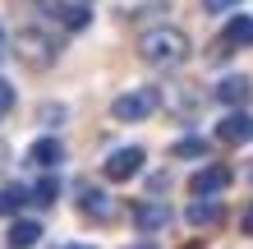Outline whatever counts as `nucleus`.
I'll use <instances>...</instances> for the list:
<instances>
[{
  "instance_id": "obj_9",
  "label": "nucleus",
  "mask_w": 253,
  "mask_h": 249,
  "mask_svg": "<svg viewBox=\"0 0 253 249\" xmlns=\"http://www.w3.org/2000/svg\"><path fill=\"white\" fill-rule=\"evenodd\" d=\"M184 222H189L193 231H212V226L226 222V208H221L216 199H193V203H189V212H184Z\"/></svg>"
},
{
  "instance_id": "obj_17",
  "label": "nucleus",
  "mask_w": 253,
  "mask_h": 249,
  "mask_svg": "<svg viewBox=\"0 0 253 249\" xmlns=\"http://www.w3.org/2000/svg\"><path fill=\"white\" fill-rule=\"evenodd\" d=\"M175 157H189V162H193V157H207V143L203 139H180V143H175Z\"/></svg>"
},
{
  "instance_id": "obj_23",
  "label": "nucleus",
  "mask_w": 253,
  "mask_h": 249,
  "mask_svg": "<svg viewBox=\"0 0 253 249\" xmlns=\"http://www.w3.org/2000/svg\"><path fill=\"white\" fill-rule=\"evenodd\" d=\"M0 60H5V37H0Z\"/></svg>"
},
{
  "instance_id": "obj_14",
  "label": "nucleus",
  "mask_w": 253,
  "mask_h": 249,
  "mask_svg": "<svg viewBox=\"0 0 253 249\" xmlns=\"http://www.w3.org/2000/svg\"><path fill=\"white\" fill-rule=\"evenodd\" d=\"M79 208H83V217L106 222V217H111V199L101 194V189H83V194H79Z\"/></svg>"
},
{
  "instance_id": "obj_19",
  "label": "nucleus",
  "mask_w": 253,
  "mask_h": 249,
  "mask_svg": "<svg viewBox=\"0 0 253 249\" xmlns=\"http://www.w3.org/2000/svg\"><path fill=\"white\" fill-rule=\"evenodd\" d=\"M244 0H203V9L207 14H221V9H240Z\"/></svg>"
},
{
  "instance_id": "obj_7",
  "label": "nucleus",
  "mask_w": 253,
  "mask_h": 249,
  "mask_svg": "<svg viewBox=\"0 0 253 249\" xmlns=\"http://www.w3.org/2000/svg\"><path fill=\"white\" fill-rule=\"evenodd\" d=\"M216 139H221V143H230V148H240L244 139H253V115H244V106H230V111H226V120L216 125Z\"/></svg>"
},
{
  "instance_id": "obj_18",
  "label": "nucleus",
  "mask_w": 253,
  "mask_h": 249,
  "mask_svg": "<svg viewBox=\"0 0 253 249\" xmlns=\"http://www.w3.org/2000/svg\"><path fill=\"white\" fill-rule=\"evenodd\" d=\"M9 111H14V83H9V79H0V120H5Z\"/></svg>"
},
{
  "instance_id": "obj_10",
  "label": "nucleus",
  "mask_w": 253,
  "mask_h": 249,
  "mask_svg": "<svg viewBox=\"0 0 253 249\" xmlns=\"http://www.w3.org/2000/svg\"><path fill=\"white\" fill-rule=\"evenodd\" d=\"M42 240V222H33V217H14L9 231H5V245L9 249H33Z\"/></svg>"
},
{
  "instance_id": "obj_25",
  "label": "nucleus",
  "mask_w": 253,
  "mask_h": 249,
  "mask_svg": "<svg viewBox=\"0 0 253 249\" xmlns=\"http://www.w3.org/2000/svg\"><path fill=\"white\" fill-rule=\"evenodd\" d=\"M42 5H46V0H42Z\"/></svg>"
},
{
  "instance_id": "obj_20",
  "label": "nucleus",
  "mask_w": 253,
  "mask_h": 249,
  "mask_svg": "<svg viewBox=\"0 0 253 249\" xmlns=\"http://www.w3.org/2000/svg\"><path fill=\"white\" fill-rule=\"evenodd\" d=\"M60 115H65V106H55V111L46 106V111H42V120H46V125H60Z\"/></svg>"
},
{
  "instance_id": "obj_2",
  "label": "nucleus",
  "mask_w": 253,
  "mask_h": 249,
  "mask_svg": "<svg viewBox=\"0 0 253 249\" xmlns=\"http://www.w3.org/2000/svg\"><path fill=\"white\" fill-rule=\"evenodd\" d=\"M14 51H19V60H23L28 69H51L55 55H60V42H55L51 33H42V28H19Z\"/></svg>"
},
{
  "instance_id": "obj_11",
  "label": "nucleus",
  "mask_w": 253,
  "mask_h": 249,
  "mask_svg": "<svg viewBox=\"0 0 253 249\" xmlns=\"http://www.w3.org/2000/svg\"><path fill=\"white\" fill-rule=\"evenodd\" d=\"M60 157H65V148H60V139H37L33 148H28V162H33V166H42V171H51V166H60Z\"/></svg>"
},
{
  "instance_id": "obj_22",
  "label": "nucleus",
  "mask_w": 253,
  "mask_h": 249,
  "mask_svg": "<svg viewBox=\"0 0 253 249\" xmlns=\"http://www.w3.org/2000/svg\"><path fill=\"white\" fill-rule=\"evenodd\" d=\"M65 249H92V245H65Z\"/></svg>"
},
{
  "instance_id": "obj_24",
  "label": "nucleus",
  "mask_w": 253,
  "mask_h": 249,
  "mask_svg": "<svg viewBox=\"0 0 253 249\" xmlns=\"http://www.w3.org/2000/svg\"><path fill=\"white\" fill-rule=\"evenodd\" d=\"M133 249H152V245H133Z\"/></svg>"
},
{
  "instance_id": "obj_1",
  "label": "nucleus",
  "mask_w": 253,
  "mask_h": 249,
  "mask_svg": "<svg viewBox=\"0 0 253 249\" xmlns=\"http://www.w3.org/2000/svg\"><path fill=\"white\" fill-rule=\"evenodd\" d=\"M138 55L157 69H175V65L189 60V37L180 28H152V33L138 37Z\"/></svg>"
},
{
  "instance_id": "obj_4",
  "label": "nucleus",
  "mask_w": 253,
  "mask_h": 249,
  "mask_svg": "<svg viewBox=\"0 0 253 249\" xmlns=\"http://www.w3.org/2000/svg\"><path fill=\"white\" fill-rule=\"evenodd\" d=\"M143 157L147 152L133 148V143H129V148H115L106 162H101V175H106V180H133V175L143 171Z\"/></svg>"
},
{
  "instance_id": "obj_21",
  "label": "nucleus",
  "mask_w": 253,
  "mask_h": 249,
  "mask_svg": "<svg viewBox=\"0 0 253 249\" xmlns=\"http://www.w3.org/2000/svg\"><path fill=\"white\" fill-rule=\"evenodd\" d=\"M244 236H253V203H249V212H244Z\"/></svg>"
},
{
  "instance_id": "obj_15",
  "label": "nucleus",
  "mask_w": 253,
  "mask_h": 249,
  "mask_svg": "<svg viewBox=\"0 0 253 249\" xmlns=\"http://www.w3.org/2000/svg\"><path fill=\"white\" fill-rule=\"evenodd\" d=\"M28 199H33L37 208H55V199H60V185H55L51 175H46V180H37V189H33Z\"/></svg>"
},
{
  "instance_id": "obj_5",
  "label": "nucleus",
  "mask_w": 253,
  "mask_h": 249,
  "mask_svg": "<svg viewBox=\"0 0 253 249\" xmlns=\"http://www.w3.org/2000/svg\"><path fill=\"white\" fill-rule=\"evenodd\" d=\"M46 14L55 23H65L69 33H83L87 23H92V9H87V0H46Z\"/></svg>"
},
{
  "instance_id": "obj_3",
  "label": "nucleus",
  "mask_w": 253,
  "mask_h": 249,
  "mask_svg": "<svg viewBox=\"0 0 253 249\" xmlns=\"http://www.w3.org/2000/svg\"><path fill=\"white\" fill-rule=\"evenodd\" d=\"M157 101H161L157 88H133V93H120L111 101V115L125 120V125H138V120H147V115L157 111Z\"/></svg>"
},
{
  "instance_id": "obj_8",
  "label": "nucleus",
  "mask_w": 253,
  "mask_h": 249,
  "mask_svg": "<svg viewBox=\"0 0 253 249\" xmlns=\"http://www.w3.org/2000/svg\"><path fill=\"white\" fill-rule=\"evenodd\" d=\"M240 47H253V19H244V14L221 28V37H216V55H230V51H240Z\"/></svg>"
},
{
  "instance_id": "obj_12",
  "label": "nucleus",
  "mask_w": 253,
  "mask_h": 249,
  "mask_svg": "<svg viewBox=\"0 0 253 249\" xmlns=\"http://www.w3.org/2000/svg\"><path fill=\"white\" fill-rule=\"evenodd\" d=\"M133 222H138V231H161V226H170V208H161V203H138V208H133Z\"/></svg>"
},
{
  "instance_id": "obj_16",
  "label": "nucleus",
  "mask_w": 253,
  "mask_h": 249,
  "mask_svg": "<svg viewBox=\"0 0 253 249\" xmlns=\"http://www.w3.org/2000/svg\"><path fill=\"white\" fill-rule=\"evenodd\" d=\"M23 189H0V217H9V212H19L23 208Z\"/></svg>"
},
{
  "instance_id": "obj_13",
  "label": "nucleus",
  "mask_w": 253,
  "mask_h": 249,
  "mask_svg": "<svg viewBox=\"0 0 253 249\" xmlns=\"http://www.w3.org/2000/svg\"><path fill=\"white\" fill-rule=\"evenodd\" d=\"M249 93H253V88H249L244 74H230V79H221V83H216V97L226 101V106H244Z\"/></svg>"
},
{
  "instance_id": "obj_6",
  "label": "nucleus",
  "mask_w": 253,
  "mask_h": 249,
  "mask_svg": "<svg viewBox=\"0 0 253 249\" xmlns=\"http://www.w3.org/2000/svg\"><path fill=\"white\" fill-rule=\"evenodd\" d=\"M235 180V175H230V166H221V162H212V166H203V171H193V180H189V189H193V194H198V199H216L221 194V189H226Z\"/></svg>"
}]
</instances>
